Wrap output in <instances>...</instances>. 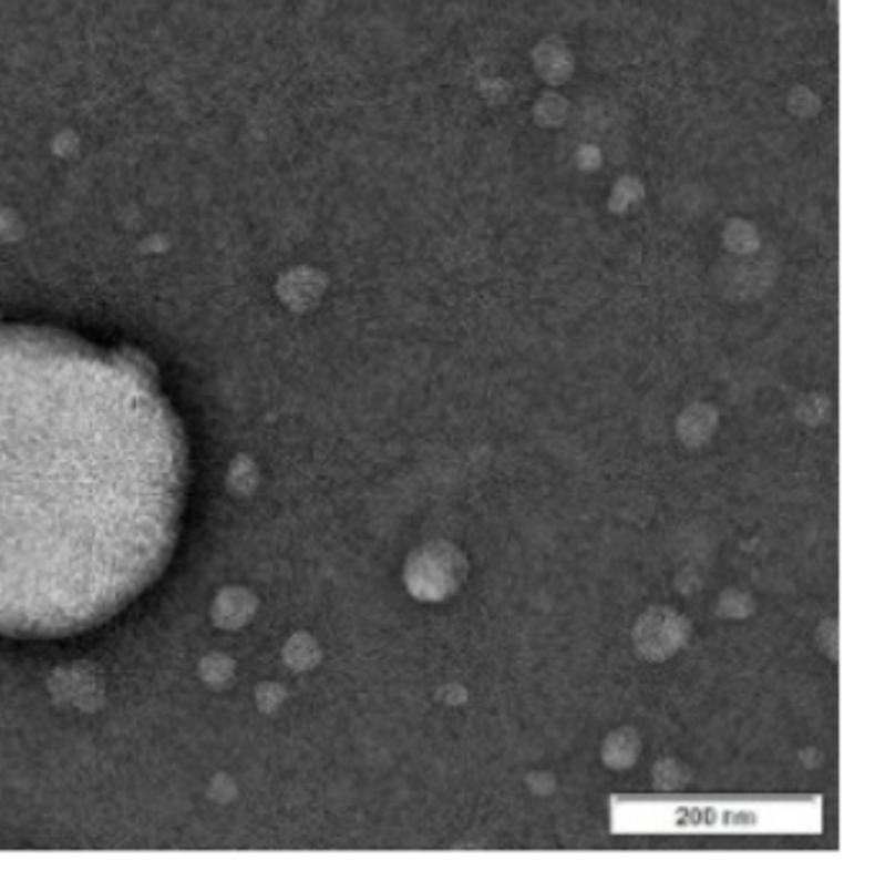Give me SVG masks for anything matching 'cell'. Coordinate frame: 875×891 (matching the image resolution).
<instances>
[{
    "label": "cell",
    "mask_w": 875,
    "mask_h": 891,
    "mask_svg": "<svg viewBox=\"0 0 875 891\" xmlns=\"http://www.w3.org/2000/svg\"><path fill=\"white\" fill-rule=\"evenodd\" d=\"M185 442L142 362L0 327V635L99 627L173 555Z\"/></svg>",
    "instance_id": "1"
},
{
    "label": "cell",
    "mask_w": 875,
    "mask_h": 891,
    "mask_svg": "<svg viewBox=\"0 0 875 891\" xmlns=\"http://www.w3.org/2000/svg\"><path fill=\"white\" fill-rule=\"evenodd\" d=\"M688 635H691L688 619L668 606H655V610L645 612L631 627V639H635L639 655L655 663L672 658L688 643Z\"/></svg>",
    "instance_id": "3"
},
{
    "label": "cell",
    "mask_w": 875,
    "mask_h": 891,
    "mask_svg": "<svg viewBox=\"0 0 875 891\" xmlns=\"http://www.w3.org/2000/svg\"><path fill=\"white\" fill-rule=\"evenodd\" d=\"M639 752H642V742H639V735L631 727L614 730L601 745L604 766L614 768V771H627V768L635 766Z\"/></svg>",
    "instance_id": "4"
},
{
    "label": "cell",
    "mask_w": 875,
    "mask_h": 891,
    "mask_svg": "<svg viewBox=\"0 0 875 891\" xmlns=\"http://www.w3.org/2000/svg\"><path fill=\"white\" fill-rule=\"evenodd\" d=\"M467 578V555L447 540H432L409 555L403 583L419 602H444L455 596Z\"/></svg>",
    "instance_id": "2"
},
{
    "label": "cell",
    "mask_w": 875,
    "mask_h": 891,
    "mask_svg": "<svg viewBox=\"0 0 875 891\" xmlns=\"http://www.w3.org/2000/svg\"><path fill=\"white\" fill-rule=\"evenodd\" d=\"M658 766H662L668 771V776H655V781H658L660 789H680V787H683V781H686L683 776L678 779V771L683 766H680L678 760H660Z\"/></svg>",
    "instance_id": "5"
}]
</instances>
